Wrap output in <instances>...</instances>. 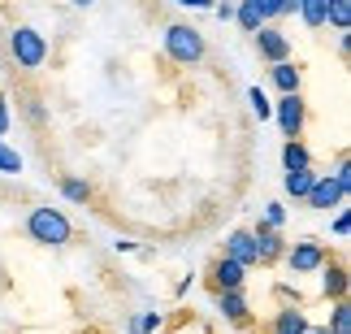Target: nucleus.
Masks as SVG:
<instances>
[{"mask_svg": "<svg viewBox=\"0 0 351 334\" xmlns=\"http://www.w3.org/2000/svg\"><path fill=\"white\" fill-rule=\"evenodd\" d=\"M282 261H287L291 274H317L321 265L330 261V248L317 243V239H300V243H291L287 252H282Z\"/></svg>", "mask_w": 351, "mask_h": 334, "instance_id": "nucleus-4", "label": "nucleus"}, {"mask_svg": "<svg viewBox=\"0 0 351 334\" xmlns=\"http://www.w3.org/2000/svg\"><path fill=\"white\" fill-rule=\"evenodd\" d=\"M173 5H182V9H213V0H173Z\"/></svg>", "mask_w": 351, "mask_h": 334, "instance_id": "nucleus-32", "label": "nucleus"}, {"mask_svg": "<svg viewBox=\"0 0 351 334\" xmlns=\"http://www.w3.org/2000/svg\"><path fill=\"white\" fill-rule=\"evenodd\" d=\"M9 57L18 61V70H39L48 61V35L35 26H13L9 31Z\"/></svg>", "mask_w": 351, "mask_h": 334, "instance_id": "nucleus-3", "label": "nucleus"}, {"mask_svg": "<svg viewBox=\"0 0 351 334\" xmlns=\"http://www.w3.org/2000/svg\"><path fill=\"white\" fill-rule=\"evenodd\" d=\"M282 165H287V169H308V165H313V152H308L300 139H287V148H282Z\"/></svg>", "mask_w": 351, "mask_h": 334, "instance_id": "nucleus-20", "label": "nucleus"}, {"mask_svg": "<svg viewBox=\"0 0 351 334\" xmlns=\"http://www.w3.org/2000/svg\"><path fill=\"white\" fill-rule=\"evenodd\" d=\"M204 52H208V44H204V35H199L195 26H186V22L165 26V57L173 65H199Z\"/></svg>", "mask_w": 351, "mask_h": 334, "instance_id": "nucleus-2", "label": "nucleus"}, {"mask_svg": "<svg viewBox=\"0 0 351 334\" xmlns=\"http://www.w3.org/2000/svg\"><path fill=\"white\" fill-rule=\"evenodd\" d=\"M252 239H256V265H274V261H282V252H287V239L265 222L252 230Z\"/></svg>", "mask_w": 351, "mask_h": 334, "instance_id": "nucleus-7", "label": "nucleus"}, {"mask_svg": "<svg viewBox=\"0 0 351 334\" xmlns=\"http://www.w3.org/2000/svg\"><path fill=\"white\" fill-rule=\"evenodd\" d=\"M334 235H339V239L351 235V217H347V213H339V217H334Z\"/></svg>", "mask_w": 351, "mask_h": 334, "instance_id": "nucleus-30", "label": "nucleus"}, {"mask_svg": "<svg viewBox=\"0 0 351 334\" xmlns=\"http://www.w3.org/2000/svg\"><path fill=\"white\" fill-rule=\"evenodd\" d=\"M308 326V313L304 309H295V304H287V309H278V317H274V334H304Z\"/></svg>", "mask_w": 351, "mask_h": 334, "instance_id": "nucleus-14", "label": "nucleus"}, {"mask_svg": "<svg viewBox=\"0 0 351 334\" xmlns=\"http://www.w3.org/2000/svg\"><path fill=\"white\" fill-rule=\"evenodd\" d=\"M274 117H278V130L287 139H300L304 126H308V100L300 96V91H287V96L274 104Z\"/></svg>", "mask_w": 351, "mask_h": 334, "instance_id": "nucleus-5", "label": "nucleus"}, {"mask_svg": "<svg viewBox=\"0 0 351 334\" xmlns=\"http://www.w3.org/2000/svg\"><path fill=\"white\" fill-rule=\"evenodd\" d=\"M234 22H239L247 35H256V31L265 26V13H261V5H256V0H239V5H234Z\"/></svg>", "mask_w": 351, "mask_h": 334, "instance_id": "nucleus-16", "label": "nucleus"}, {"mask_svg": "<svg viewBox=\"0 0 351 334\" xmlns=\"http://www.w3.org/2000/svg\"><path fill=\"white\" fill-rule=\"evenodd\" d=\"M247 104H252V113L261 117V122H265V117H274V100H269L261 87H252V91H247Z\"/></svg>", "mask_w": 351, "mask_h": 334, "instance_id": "nucleus-23", "label": "nucleus"}, {"mask_svg": "<svg viewBox=\"0 0 351 334\" xmlns=\"http://www.w3.org/2000/svg\"><path fill=\"white\" fill-rule=\"evenodd\" d=\"M26 235H31L35 243H44V248H70L74 226H70V217H65L61 208L39 204V208L26 213Z\"/></svg>", "mask_w": 351, "mask_h": 334, "instance_id": "nucleus-1", "label": "nucleus"}, {"mask_svg": "<svg viewBox=\"0 0 351 334\" xmlns=\"http://www.w3.org/2000/svg\"><path fill=\"white\" fill-rule=\"evenodd\" d=\"M61 195L70 200V204H87V200L96 195V191H91V182H87V178H78V174H61Z\"/></svg>", "mask_w": 351, "mask_h": 334, "instance_id": "nucleus-17", "label": "nucleus"}, {"mask_svg": "<svg viewBox=\"0 0 351 334\" xmlns=\"http://www.w3.org/2000/svg\"><path fill=\"white\" fill-rule=\"evenodd\" d=\"M334 309H330V334H351V304L347 300H330Z\"/></svg>", "mask_w": 351, "mask_h": 334, "instance_id": "nucleus-21", "label": "nucleus"}, {"mask_svg": "<svg viewBox=\"0 0 351 334\" xmlns=\"http://www.w3.org/2000/svg\"><path fill=\"white\" fill-rule=\"evenodd\" d=\"M70 5H74V9H91V5H96V0H70Z\"/></svg>", "mask_w": 351, "mask_h": 334, "instance_id": "nucleus-33", "label": "nucleus"}, {"mask_svg": "<svg viewBox=\"0 0 351 334\" xmlns=\"http://www.w3.org/2000/svg\"><path fill=\"white\" fill-rule=\"evenodd\" d=\"M217 309H221V317L230 326H239V330L252 326V304H247L243 291H217Z\"/></svg>", "mask_w": 351, "mask_h": 334, "instance_id": "nucleus-8", "label": "nucleus"}, {"mask_svg": "<svg viewBox=\"0 0 351 334\" xmlns=\"http://www.w3.org/2000/svg\"><path fill=\"white\" fill-rule=\"evenodd\" d=\"M13 126V113H9V96H0V135H9Z\"/></svg>", "mask_w": 351, "mask_h": 334, "instance_id": "nucleus-29", "label": "nucleus"}, {"mask_svg": "<svg viewBox=\"0 0 351 334\" xmlns=\"http://www.w3.org/2000/svg\"><path fill=\"white\" fill-rule=\"evenodd\" d=\"M256 52H261V61H291V39L278 31V26H261V31H256Z\"/></svg>", "mask_w": 351, "mask_h": 334, "instance_id": "nucleus-6", "label": "nucleus"}, {"mask_svg": "<svg viewBox=\"0 0 351 334\" xmlns=\"http://www.w3.org/2000/svg\"><path fill=\"white\" fill-rule=\"evenodd\" d=\"M160 326H165V317H160V313H139V317H130V334H152V330H160Z\"/></svg>", "mask_w": 351, "mask_h": 334, "instance_id": "nucleus-22", "label": "nucleus"}, {"mask_svg": "<svg viewBox=\"0 0 351 334\" xmlns=\"http://www.w3.org/2000/svg\"><path fill=\"white\" fill-rule=\"evenodd\" d=\"M282 222H287V208H282L278 200H274V204H265V226H274V230H282Z\"/></svg>", "mask_w": 351, "mask_h": 334, "instance_id": "nucleus-28", "label": "nucleus"}, {"mask_svg": "<svg viewBox=\"0 0 351 334\" xmlns=\"http://www.w3.org/2000/svg\"><path fill=\"white\" fill-rule=\"evenodd\" d=\"M326 26L351 31V0H326Z\"/></svg>", "mask_w": 351, "mask_h": 334, "instance_id": "nucleus-19", "label": "nucleus"}, {"mask_svg": "<svg viewBox=\"0 0 351 334\" xmlns=\"http://www.w3.org/2000/svg\"><path fill=\"white\" fill-rule=\"evenodd\" d=\"M330 178L339 182L343 191H351V161H347V156H339V165H334V174H330Z\"/></svg>", "mask_w": 351, "mask_h": 334, "instance_id": "nucleus-27", "label": "nucleus"}, {"mask_svg": "<svg viewBox=\"0 0 351 334\" xmlns=\"http://www.w3.org/2000/svg\"><path fill=\"white\" fill-rule=\"evenodd\" d=\"M343 200H347V191H343V187L334 182L330 174H317L313 191H308V208H326V213H330V208H339Z\"/></svg>", "mask_w": 351, "mask_h": 334, "instance_id": "nucleus-9", "label": "nucleus"}, {"mask_svg": "<svg viewBox=\"0 0 351 334\" xmlns=\"http://www.w3.org/2000/svg\"><path fill=\"white\" fill-rule=\"evenodd\" d=\"M213 291H243V283H247V270H243L239 261H230V257H221L217 265H213Z\"/></svg>", "mask_w": 351, "mask_h": 334, "instance_id": "nucleus-10", "label": "nucleus"}, {"mask_svg": "<svg viewBox=\"0 0 351 334\" xmlns=\"http://www.w3.org/2000/svg\"><path fill=\"white\" fill-rule=\"evenodd\" d=\"M313 182H317L313 165H308V169H287V178H282V187H287V195H291V200H308Z\"/></svg>", "mask_w": 351, "mask_h": 334, "instance_id": "nucleus-15", "label": "nucleus"}, {"mask_svg": "<svg viewBox=\"0 0 351 334\" xmlns=\"http://www.w3.org/2000/svg\"><path fill=\"white\" fill-rule=\"evenodd\" d=\"M269 83H274L282 96H287V91H300V83H304V70L295 61H274L269 65Z\"/></svg>", "mask_w": 351, "mask_h": 334, "instance_id": "nucleus-13", "label": "nucleus"}, {"mask_svg": "<svg viewBox=\"0 0 351 334\" xmlns=\"http://www.w3.org/2000/svg\"><path fill=\"white\" fill-rule=\"evenodd\" d=\"M295 13H300L304 26H313V31L326 26V0H295Z\"/></svg>", "mask_w": 351, "mask_h": 334, "instance_id": "nucleus-18", "label": "nucleus"}, {"mask_svg": "<svg viewBox=\"0 0 351 334\" xmlns=\"http://www.w3.org/2000/svg\"><path fill=\"white\" fill-rule=\"evenodd\" d=\"M304 334H330V330H326V326H308Z\"/></svg>", "mask_w": 351, "mask_h": 334, "instance_id": "nucleus-34", "label": "nucleus"}, {"mask_svg": "<svg viewBox=\"0 0 351 334\" xmlns=\"http://www.w3.org/2000/svg\"><path fill=\"white\" fill-rule=\"evenodd\" d=\"M213 13H217L221 22H234V5H213Z\"/></svg>", "mask_w": 351, "mask_h": 334, "instance_id": "nucleus-31", "label": "nucleus"}, {"mask_svg": "<svg viewBox=\"0 0 351 334\" xmlns=\"http://www.w3.org/2000/svg\"><path fill=\"white\" fill-rule=\"evenodd\" d=\"M0 174H22V156L13 152L5 139H0Z\"/></svg>", "mask_w": 351, "mask_h": 334, "instance_id": "nucleus-24", "label": "nucleus"}, {"mask_svg": "<svg viewBox=\"0 0 351 334\" xmlns=\"http://www.w3.org/2000/svg\"><path fill=\"white\" fill-rule=\"evenodd\" d=\"M256 5H261L265 22H274V18H287V13H291V0H256Z\"/></svg>", "mask_w": 351, "mask_h": 334, "instance_id": "nucleus-25", "label": "nucleus"}, {"mask_svg": "<svg viewBox=\"0 0 351 334\" xmlns=\"http://www.w3.org/2000/svg\"><path fill=\"white\" fill-rule=\"evenodd\" d=\"M226 257L239 261L243 270H252V265H256V239H252V230H230V235H226Z\"/></svg>", "mask_w": 351, "mask_h": 334, "instance_id": "nucleus-12", "label": "nucleus"}, {"mask_svg": "<svg viewBox=\"0 0 351 334\" xmlns=\"http://www.w3.org/2000/svg\"><path fill=\"white\" fill-rule=\"evenodd\" d=\"M26 117H31L35 126L48 122V109H44V100H39V96H26Z\"/></svg>", "mask_w": 351, "mask_h": 334, "instance_id": "nucleus-26", "label": "nucleus"}, {"mask_svg": "<svg viewBox=\"0 0 351 334\" xmlns=\"http://www.w3.org/2000/svg\"><path fill=\"white\" fill-rule=\"evenodd\" d=\"M317 274H326L321 278V296L326 300H347V265L343 261H326Z\"/></svg>", "mask_w": 351, "mask_h": 334, "instance_id": "nucleus-11", "label": "nucleus"}]
</instances>
